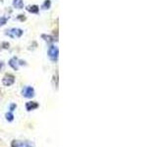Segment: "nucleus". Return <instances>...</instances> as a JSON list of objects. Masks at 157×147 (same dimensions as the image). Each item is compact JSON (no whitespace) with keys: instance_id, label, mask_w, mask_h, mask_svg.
<instances>
[{"instance_id":"f257e3e1","label":"nucleus","mask_w":157,"mask_h":147,"mask_svg":"<svg viewBox=\"0 0 157 147\" xmlns=\"http://www.w3.org/2000/svg\"><path fill=\"white\" fill-rule=\"evenodd\" d=\"M5 34L12 38H18V37H21L23 35V30L21 29H16V27H14V29L7 30Z\"/></svg>"},{"instance_id":"f03ea898","label":"nucleus","mask_w":157,"mask_h":147,"mask_svg":"<svg viewBox=\"0 0 157 147\" xmlns=\"http://www.w3.org/2000/svg\"><path fill=\"white\" fill-rule=\"evenodd\" d=\"M58 55H59V50L56 46H50L48 49V56L50 58L51 61H57L58 59Z\"/></svg>"},{"instance_id":"7ed1b4c3","label":"nucleus","mask_w":157,"mask_h":147,"mask_svg":"<svg viewBox=\"0 0 157 147\" xmlns=\"http://www.w3.org/2000/svg\"><path fill=\"white\" fill-rule=\"evenodd\" d=\"M2 82L5 86H10L15 82V77L11 74H7V75H4V78L2 79Z\"/></svg>"},{"instance_id":"20e7f679","label":"nucleus","mask_w":157,"mask_h":147,"mask_svg":"<svg viewBox=\"0 0 157 147\" xmlns=\"http://www.w3.org/2000/svg\"><path fill=\"white\" fill-rule=\"evenodd\" d=\"M22 94L26 98H31L34 96V89L31 86H26L22 90Z\"/></svg>"},{"instance_id":"39448f33","label":"nucleus","mask_w":157,"mask_h":147,"mask_svg":"<svg viewBox=\"0 0 157 147\" xmlns=\"http://www.w3.org/2000/svg\"><path fill=\"white\" fill-rule=\"evenodd\" d=\"M9 65H10L11 68H13L15 71H18V69H19V59L16 58V57L11 58L9 60Z\"/></svg>"},{"instance_id":"423d86ee","label":"nucleus","mask_w":157,"mask_h":147,"mask_svg":"<svg viewBox=\"0 0 157 147\" xmlns=\"http://www.w3.org/2000/svg\"><path fill=\"white\" fill-rule=\"evenodd\" d=\"M12 147H33L30 142H21V141H13L12 142Z\"/></svg>"},{"instance_id":"0eeeda50","label":"nucleus","mask_w":157,"mask_h":147,"mask_svg":"<svg viewBox=\"0 0 157 147\" xmlns=\"http://www.w3.org/2000/svg\"><path fill=\"white\" fill-rule=\"evenodd\" d=\"M38 107V104L37 102H34V101H30V102H27L26 104V108L27 111H31V110H34L37 109Z\"/></svg>"},{"instance_id":"6e6552de","label":"nucleus","mask_w":157,"mask_h":147,"mask_svg":"<svg viewBox=\"0 0 157 147\" xmlns=\"http://www.w3.org/2000/svg\"><path fill=\"white\" fill-rule=\"evenodd\" d=\"M38 10H39V8L38 6L37 5H30V6H27V11H29L30 13H34V14H37L38 13Z\"/></svg>"},{"instance_id":"1a4fd4ad","label":"nucleus","mask_w":157,"mask_h":147,"mask_svg":"<svg viewBox=\"0 0 157 147\" xmlns=\"http://www.w3.org/2000/svg\"><path fill=\"white\" fill-rule=\"evenodd\" d=\"M13 6L17 9H23L24 7V2L23 0H14L13 1Z\"/></svg>"},{"instance_id":"9d476101","label":"nucleus","mask_w":157,"mask_h":147,"mask_svg":"<svg viewBox=\"0 0 157 147\" xmlns=\"http://www.w3.org/2000/svg\"><path fill=\"white\" fill-rule=\"evenodd\" d=\"M41 37L44 39V40L46 42H48V43H51V42H54L56 39H55L53 37H51V35H46V34H42L41 35Z\"/></svg>"},{"instance_id":"9b49d317","label":"nucleus","mask_w":157,"mask_h":147,"mask_svg":"<svg viewBox=\"0 0 157 147\" xmlns=\"http://www.w3.org/2000/svg\"><path fill=\"white\" fill-rule=\"evenodd\" d=\"M50 6H51V1H50V0H45L44 3L42 4V9L47 10V9H49Z\"/></svg>"},{"instance_id":"f8f14e48","label":"nucleus","mask_w":157,"mask_h":147,"mask_svg":"<svg viewBox=\"0 0 157 147\" xmlns=\"http://www.w3.org/2000/svg\"><path fill=\"white\" fill-rule=\"evenodd\" d=\"M6 120L9 121V122H12V121L14 120V116H13V114H12L11 112L6 114Z\"/></svg>"},{"instance_id":"ddd939ff","label":"nucleus","mask_w":157,"mask_h":147,"mask_svg":"<svg viewBox=\"0 0 157 147\" xmlns=\"http://www.w3.org/2000/svg\"><path fill=\"white\" fill-rule=\"evenodd\" d=\"M9 46H10V44L8 42H2L1 44H0V49H8Z\"/></svg>"},{"instance_id":"4468645a","label":"nucleus","mask_w":157,"mask_h":147,"mask_svg":"<svg viewBox=\"0 0 157 147\" xmlns=\"http://www.w3.org/2000/svg\"><path fill=\"white\" fill-rule=\"evenodd\" d=\"M7 20H8L7 17H0V27L5 25V24L7 23Z\"/></svg>"},{"instance_id":"2eb2a0df","label":"nucleus","mask_w":157,"mask_h":147,"mask_svg":"<svg viewBox=\"0 0 157 147\" xmlns=\"http://www.w3.org/2000/svg\"><path fill=\"white\" fill-rule=\"evenodd\" d=\"M18 19L20 20V21L24 22V21L26 20V17H25V15H19V16H18Z\"/></svg>"},{"instance_id":"dca6fc26","label":"nucleus","mask_w":157,"mask_h":147,"mask_svg":"<svg viewBox=\"0 0 157 147\" xmlns=\"http://www.w3.org/2000/svg\"><path fill=\"white\" fill-rule=\"evenodd\" d=\"M16 108H17V105H16V104H11L10 105V111H11V112H12V111H14Z\"/></svg>"},{"instance_id":"f3484780","label":"nucleus","mask_w":157,"mask_h":147,"mask_svg":"<svg viewBox=\"0 0 157 147\" xmlns=\"http://www.w3.org/2000/svg\"><path fill=\"white\" fill-rule=\"evenodd\" d=\"M3 66H4V64H3V62L2 61H0V71L2 70V68H3Z\"/></svg>"},{"instance_id":"a211bd4d","label":"nucleus","mask_w":157,"mask_h":147,"mask_svg":"<svg viewBox=\"0 0 157 147\" xmlns=\"http://www.w3.org/2000/svg\"><path fill=\"white\" fill-rule=\"evenodd\" d=\"M0 3H3V0H0Z\"/></svg>"}]
</instances>
